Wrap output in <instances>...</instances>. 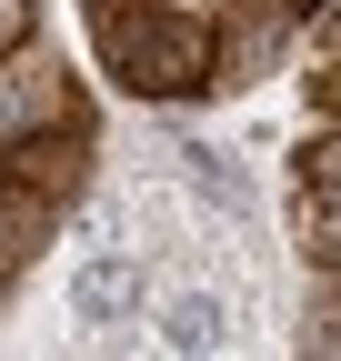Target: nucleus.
Instances as JSON below:
<instances>
[{
  "label": "nucleus",
  "instance_id": "0eeeda50",
  "mask_svg": "<svg viewBox=\"0 0 341 361\" xmlns=\"http://www.w3.org/2000/svg\"><path fill=\"white\" fill-rule=\"evenodd\" d=\"M70 311H80V322H131V311H141V261H91L70 281Z\"/></svg>",
  "mask_w": 341,
  "mask_h": 361
},
{
  "label": "nucleus",
  "instance_id": "6e6552de",
  "mask_svg": "<svg viewBox=\"0 0 341 361\" xmlns=\"http://www.w3.org/2000/svg\"><path fill=\"white\" fill-rule=\"evenodd\" d=\"M161 341H170V351H221V341H231V311L211 301V291H181V301L161 311Z\"/></svg>",
  "mask_w": 341,
  "mask_h": 361
},
{
  "label": "nucleus",
  "instance_id": "4468645a",
  "mask_svg": "<svg viewBox=\"0 0 341 361\" xmlns=\"http://www.w3.org/2000/svg\"><path fill=\"white\" fill-rule=\"evenodd\" d=\"M281 11H291V20H321V0H281Z\"/></svg>",
  "mask_w": 341,
  "mask_h": 361
},
{
  "label": "nucleus",
  "instance_id": "f257e3e1",
  "mask_svg": "<svg viewBox=\"0 0 341 361\" xmlns=\"http://www.w3.org/2000/svg\"><path fill=\"white\" fill-rule=\"evenodd\" d=\"M101 71L131 90V101H181V90H211V20L170 11V0H101Z\"/></svg>",
  "mask_w": 341,
  "mask_h": 361
},
{
  "label": "nucleus",
  "instance_id": "9d476101",
  "mask_svg": "<svg viewBox=\"0 0 341 361\" xmlns=\"http://www.w3.org/2000/svg\"><path fill=\"white\" fill-rule=\"evenodd\" d=\"M302 180H331V191H341V130H311V151H302Z\"/></svg>",
  "mask_w": 341,
  "mask_h": 361
},
{
  "label": "nucleus",
  "instance_id": "39448f33",
  "mask_svg": "<svg viewBox=\"0 0 341 361\" xmlns=\"http://www.w3.org/2000/svg\"><path fill=\"white\" fill-rule=\"evenodd\" d=\"M51 221H61V201H40L30 180H11V171H0V281H20V271L40 261Z\"/></svg>",
  "mask_w": 341,
  "mask_h": 361
},
{
  "label": "nucleus",
  "instance_id": "9b49d317",
  "mask_svg": "<svg viewBox=\"0 0 341 361\" xmlns=\"http://www.w3.org/2000/svg\"><path fill=\"white\" fill-rule=\"evenodd\" d=\"M331 281H341V271H331ZM311 351H341V291L311 311Z\"/></svg>",
  "mask_w": 341,
  "mask_h": 361
},
{
  "label": "nucleus",
  "instance_id": "20e7f679",
  "mask_svg": "<svg viewBox=\"0 0 341 361\" xmlns=\"http://www.w3.org/2000/svg\"><path fill=\"white\" fill-rule=\"evenodd\" d=\"M291 51V11L281 0H241V11L211 30V90H241V80H261L271 61Z\"/></svg>",
  "mask_w": 341,
  "mask_h": 361
},
{
  "label": "nucleus",
  "instance_id": "423d86ee",
  "mask_svg": "<svg viewBox=\"0 0 341 361\" xmlns=\"http://www.w3.org/2000/svg\"><path fill=\"white\" fill-rule=\"evenodd\" d=\"M291 231H302L311 271H341V191L331 180H302V191H291Z\"/></svg>",
  "mask_w": 341,
  "mask_h": 361
},
{
  "label": "nucleus",
  "instance_id": "ddd939ff",
  "mask_svg": "<svg viewBox=\"0 0 341 361\" xmlns=\"http://www.w3.org/2000/svg\"><path fill=\"white\" fill-rule=\"evenodd\" d=\"M321 40H331V51H341V0H321Z\"/></svg>",
  "mask_w": 341,
  "mask_h": 361
},
{
  "label": "nucleus",
  "instance_id": "7ed1b4c3",
  "mask_svg": "<svg viewBox=\"0 0 341 361\" xmlns=\"http://www.w3.org/2000/svg\"><path fill=\"white\" fill-rule=\"evenodd\" d=\"M0 171L30 180L40 201H61V211H70L80 191H91V130H80V121H51V130H30V141L0 151Z\"/></svg>",
  "mask_w": 341,
  "mask_h": 361
},
{
  "label": "nucleus",
  "instance_id": "f8f14e48",
  "mask_svg": "<svg viewBox=\"0 0 341 361\" xmlns=\"http://www.w3.org/2000/svg\"><path fill=\"white\" fill-rule=\"evenodd\" d=\"M30 40V0H0V51H20Z\"/></svg>",
  "mask_w": 341,
  "mask_h": 361
},
{
  "label": "nucleus",
  "instance_id": "1a4fd4ad",
  "mask_svg": "<svg viewBox=\"0 0 341 361\" xmlns=\"http://www.w3.org/2000/svg\"><path fill=\"white\" fill-rule=\"evenodd\" d=\"M311 111H321V130H341V51L321 40V71H311Z\"/></svg>",
  "mask_w": 341,
  "mask_h": 361
},
{
  "label": "nucleus",
  "instance_id": "f03ea898",
  "mask_svg": "<svg viewBox=\"0 0 341 361\" xmlns=\"http://www.w3.org/2000/svg\"><path fill=\"white\" fill-rule=\"evenodd\" d=\"M51 121H80L70 111V71L51 61V51H0V151L11 141H30V130H51Z\"/></svg>",
  "mask_w": 341,
  "mask_h": 361
}]
</instances>
